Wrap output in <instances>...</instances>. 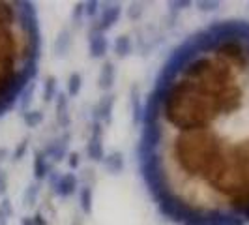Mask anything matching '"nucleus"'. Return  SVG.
Masks as SVG:
<instances>
[{"instance_id": "nucleus-1", "label": "nucleus", "mask_w": 249, "mask_h": 225, "mask_svg": "<svg viewBox=\"0 0 249 225\" xmlns=\"http://www.w3.org/2000/svg\"><path fill=\"white\" fill-rule=\"evenodd\" d=\"M210 49L195 55L161 94V124L184 128V173L202 188L204 225H249V23L206 26Z\"/></svg>"}, {"instance_id": "nucleus-2", "label": "nucleus", "mask_w": 249, "mask_h": 225, "mask_svg": "<svg viewBox=\"0 0 249 225\" xmlns=\"http://www.w3.org/2000/svg\"><path fill=\"white\" fill-rule=\"evenodd\" d=\"M49 184L53 188V191L58 195V197H70L77 191V186H79V180L73 173H66V175H60V173H54L51 171Z\"/></svg>"}, {"instance_id": "nucleus-3", "label": "nucleus", "mask_w": 249, "mask_h": 225, "mask_svg": "<svg viewBox=\"0 0 249 225\" xmlns=\"http://www.w3.org/2000/svg\"><path fill=\"white\" fill-rule=\"evenodd\" d=\"M87 154L92 162H103L105 158V150H103V124L94 122L92 124V133L88 139Z\"/></svg>"}, {"instance_id": "nucleus-4", "label": "nucleus", "mask_w": 249, "mask_h": 225, "mask_svg": "<svg viewBox=\"0 0 249 225\" xmlns=\"http://www.w3.org/2000/svg\"><path fill=\"white\" fill-rule=\"evenodd\" d=\"M120 13H122L120 4H105V6L101 8L100 17H98V23L92 26V28L105 34V32H107L109 28H112L114 23L120 19Z\"/></svg>"}, {"instance_id": "nucleus-5", "label": "nucleus", "mask_w": 249, "mask_h": 225, "mask_svg": "<svg viewBox=\"0 0 249 225\" xmlns=\"http://www.w3.org/2000/svg\"><path fill=\"white\" fill-rule=\"evenodd\" d=\"M68 147H70V133H64L62 137H58L56 141H51L49 145L43 149V154L47 156V160L62 162L64 156L68 154Z\"/></svg>"}, {"instance_id": "nucleus-6", "label": "nucleus", "mask_w": 249, "mask_h": 225, "mask_svg": "<svg viewBox=\"0 0 249 225\" xmlns=\"http://www.w3.org/2000/svg\"><path fill=\"white\" fill-rule=\"evenodd\" d=\"M88 49H90L92 58H103L107 55V49H109V41H107L105 34L92 28L88 34Z\"/></svg>"}, {"instance_id": "nucleus-7", "label": "nucleus", "mask_w": 249, "mask_h": 225, "mask_svg": "<svg viewBox=\"0 0 249 225\" xmlns=\"http://www.w3.org/2000/svg\"><path fill=\"white\" fill-rule=\"evenodd\" d=\"M112 107H114V96L112 94H105L98 101V105L94 107V122L109 124L112 118Z\"/></svg>"}, {"instance_id": "nucleus-8", "label": "nucleus", "mask_w": 249, "mask_h": 225, "mask_svg": "<svg viewBox=\"0 0 249 225\" xmlns=\"http://www.w3.org/2000/svg\"><path fill=\"white\" fill-rule=\"evenodd\" d=\"M114 79H116V68L112 62H103L101 66L100 77H98V85L101 90H111L114 85Z\"/></svg>"}, {"instance_id": "nucleus-9", "label": "nucleus", "mask_w": 249, "mask_h": 225, "mask_svg": "<svg viewBox=\"0 0 249 225\" xmlns=\"http://www.w3.org/2000/svg\"><path fill=\"white\" fill-rule=\"evenodd\" d=\"M56 120L62 128L70 126V112H68V94L58 92L56 94Z\"/></svg>"}, {"instance_id": "nucleus-10", "label": "nucleus", "mask_w": 249, "mask_h": 225, "mask_svg": "<svg viewBox=\"0 0 249 225\" xmlns=\"http://www.w3.org/2000/svg\"><path fill=\"white\" fill-rule=\"evenodd\" d=\"M103 167L111 173V175H118V173H122V169H124V156H122V152H111V154H107L105 158H103Z\"/></svg>"}, {"instance_id": "nucleus-11", "label": "nucleus", "mask_w": 249, "mask_h": 225, "mask_svg": "<svg viewBox=\"0 0 249 225\" xmlns=\"http://www.w3.org/2000/svg\"><path fill=\"white\" fill-rule=\"evenodd\" d=\"M51 175V163L43 152H36L34 156V176L36 180H43Z\"/></svg>"}, {"instance_id": "nucleus-12", "label": "nucleus", "mask_w": 249, "mask_h": 225, "mask_svg": "<svg viewBox=\"0 0 249 225\" xmlns=\"http://www.w3.org/2000/svg\"><path fill=\"white\" fill-rule=\"evenodd\" d=\"M112 51H114V55L118 58H127L131 55V51H133V43L127 36H118L112 43Z\"/></svg>"}, {"instance_id": "nucleus-13", "label": "nucleus", "mask_w": 249, "mask_h": 225, "mask_svg": "<svg viewBox=\"0 0 249 225\" xmlns=\"http://www.w3.org/2000/svg\"><path fill=\"white\" fill-rule=\"evenodd\" d=\"M58 90H56V79L54 77H47L43 83V101L49 103L53 98H56Z\"/></svg>"}, {"instance_id": "nucleus-14", "label": "nucleus", "mask_w": 249, "mask_h": 225, "mask_svg": "<svg viewBox=\"0 0 249 225\" xmlns=\"http://www.w3.org/2000/svg\"><path fill=\"white\" fill-rule=\"evenodd\" d=\"M81 87H83V77L81 74H71L70 79H68V96H77L81 92Z\"/></svg>"}, {"instance_id": "nucleus-15", "label": "nucleus", "mask_w": 249, "mask_h": 225, "mask_svg": "<svg viewBox=\"0 0 249 225\" xmlns=\"http://www.w3.org/2000/svg\"><path fill=\"white\" fill-rule=\"evenodd\" d=\"M23 122L28 128H37V126L43 122V112L41 111H26L23 112Z\"/></svg>"}, {"instance_id": "nucleus-16", "label": "nucleus", "mask_w": 249, "mask_h": 225, "mask_svg": "<svg viewBox=\"0 0 249 225\" xmlns=\"http://www.w3.org/2000/svg\"><path fill=\"white\" fill-rule=\"evenodd\" d=\"M81 206L85 214H90L92 210V188L90 186H85L81 189Z\"/></svg>"}, {"instance_id": "nucleus-17", "label": "nucleus", "mask_w": 249, "mask_h": 225, "mask_svg": "<svg viewBox=\"0 0 249 225\" xmlns=\"http://www.w3.org/2000/svg\"><path fill=\"white\" fill-rule=\"evenodd\" d=\"M68 45H70V38H68V30H64L62 34L58 36V39H56V43H54V51H56V55L64 56V55H66V51H68Z\"/></svg>"}, {"instance_id": "nucleus-18", "label": "nucleus", "mask_w": 249, "mask_h": 225, "mask_svg": "<svg viewBox=\"0 0 249 225\" xmlns=\"http://www.w3.org/2000/svg\"><path fill=\"white\" fill-rule=\"evenodd\" d=\"M131 103H133V114H135V122L141 124L142 122V111H144V107L141 105V98H139L137 92H133V96H131Z\"/></svg>"}, {"instance_id": "nucleus-19", "label": "nucleus", "mask_w": 249, "mask_h": 225, "mask_svg": "<svg viewBox=\"0 0 249 225\" xmlns=\"http://www.w3.org/2000/svg\"><path fill=\"white\" fill-rule=\"evenodd\" d=\"M37 191H39V186H37V184H30V186L26 188V191H25V205H34V203H36Z\"/></svg>"}, {"instance_id": "nucleus-20", "label": "nucleus", "mask_w": 249, "mask_h": 225, "mask_svg": "<svg viewBox=\"0 0 249 225\" xmlns=\"http://www.w3.org/2000/svg\"><path fill=\"white\" fill-rule=\"evenodd\" d=\"M100 2H87L85 4V13H87L88 17H96V15H100L101 8Z\"/></svg>"}, {"instance_id": "nucleus-21", "label": "nucleus", "mask_w": 249, "mask_h": 225, "mask_svg": "<svg viewBox=\"0 0 249 225\" xmlns=\"http://www.w3.org/2000/svg\"><path fill=\"white\" fill-rule=\"evenodd\" d=\"M141 13H142V8H141V4H131V6H129V10H127V15H129V19H137Z\"/></svg>"}, {"instance_id": "nucleus-22", "label": "nucleus", "mask_w": 249, "mask_h": 225, "mask_svg": "<svg viewBox=\"0 0 249 225\" xmlns=\"http://www.w3.org/2000/svg\"><path fill=\"white\" fill-rule=\"evenodd\" d=\"M79 162H81V158H79V154H77V152L70 154V160H68V163H70V167H71V169L79 167Z\"/></svg>"}, {"instance_id": "nucleus-23", "label": "nucleus", "mask_w": 249, "mask_h": 225, "mask_svg": "<svg viewBox=\"0 0 249 225\" xmlns=\"http://www.w3.org/2000/svg\"><path fill=\"white\" fill-rule=\"evenodd\" d=\"M26 145H28L26 141H23V143L19 145V149H17V152L13 154V158H15V160H21V158H23V154H25V150H26Z\"/></svg>"}, {"instance_id": "nucleus-24", "label": "nucleus", "mask_w": 249, "mask_h": 225, "mask_svg": "<svg viewBox=\"0 0 249 225\" xmlns=\"http://www.w3.org/2000/svg\"><path fill=\"white\" fill-rule=\"evenodd\" d=\"M4 189H6V173L0 169V193H4Z\"/></svg>"}, {"instance_id": "nucleus-25", "label": "nucleus", "mask_w": 249, "mask_h": 225, "mask_svg": "<svg viewBox=\"0 0 249 225\" xmlns=\"http://www.w3.org/2000/svg\"><path fill=\"white\" fill-rule=\"evenodd\" d=\"M171 6H173V10H184V6H191V2H175Z\"/></svg>"}, {"instance_id": "nucleus-26", "label": "nucleus", "mask_w": 249, "mask_h": 225, "mask_svg": "<svg viewBox=\"0 0 249 225\" xmlns=\"http://www.w3.org/2000/svg\"><path fill=\"white\" fill-rule=\"evenodd\" d=\"M34 225H47V222L43 220V214L37 212L36 214V220H34Z\"/></svg>"}, {"instance_id": "nucleus-27", "label": "nucleus", "mask_w": 249, "mask_h": 225, "mask_svg": "<svg viewBox=\"0 0 249 225\" xmlns=\"http://www.w3.org/2000/svg\"><path fill=\"white\" fill-rule=\"evenodd\" d=\"M199 6H200V10H215V6H217V4H212V2H210V4H206V2H200Z\"/></svg>"}, {"instance_id": "nucleus-28", "label": "nucleus", "mask_w": 249, "mask_h": 225, "mask_svg": "<svg viewBox=\"0 0 249 225\" xmlns=\"http://www.w3.org/2000/svg\"><path fill=\"white\" fill-rule=\"evenodd\" d=\"M8 220H10V218H8L6 214L0 212V225H8Z\"/></svg>"}, {"instance_id": "nucleus-29", "label": "nucleus", "mask_w": 249, "mask_h": 225, "mask_svg": "<svg viewBox=\"0 0 249 225\" xmlns=\"http://www.w3.org/2000/svg\"><path fill=\"white\" fill-rule=\"evenodd\" d=\"M6 156H8V150H6V149H0V162H2V160H4Z\"/></svg>"}, {"instance_id": "nucleus-30", "label": "nucleus", "mask_w": 249, "mask_h": 225, "mask_svg": "<svg viewBox=\"0 0 249 225\" xmlns=\"http://www.w3.org/2000/svg\"><path fill=\"white\" fill-rule=\"evenodd\" d=\"M23 225H34V222H32V220H23Z\"/></svg>"}]
</instances>
